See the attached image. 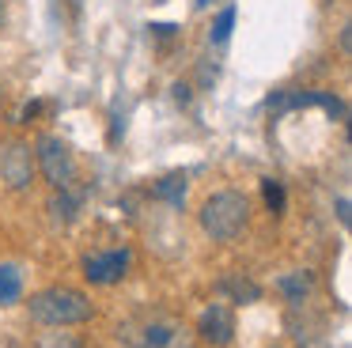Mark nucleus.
Returning a JSON list of instances; mask_svg holds the SVG:
<instances>
[{
    "label": "nucleus",
    "instance_id": "obj_1",
    "mask_svg": "<svg viewBox=\"0 0 352 348\" xmlns=\"http://www.w3.org/2000/svg\"><path fill=\"white\" fill-rule=\"evenodd\" d=\"M27 310H31L34 322L57 325V329H61V325H80L95 314L91 299H87L84 292H76V287H69V284H54V287L34 292L31 303H27Z\"/></svg>",
    "mask_w": 352,
    "mask_h": 348
},
{
    "label": "nucleus",
    "instance_id": "obj_2",
    "mask_svg": "<svg viewBox=\"0 0 352 348\" xmlns=\"http://www.w3.org/2000/svg\"><path fill=\"white\" fill-rule=\"evenodd\" d=\"M201 227H205L208 239L216 242H235L246 231V219H250V201H246L239 189H220L212 193L197 212Z\"/></svg>",
    "mask_w": 352,
    "mask_h": 348
},
{
    "label": "nucleus",
    "instance_id": "obj_3",
    "mask_svg": "<svg viewBox=\"0 0 352 348\" xmlns=\"http://www.w3.org/2000/svg\"><path fill=\"white\" fill-rule=\"evenodd\" d=\"M34 159H38L42 174H46V182L54 189H72L80 182L76 151H72L61 136H54V133L38 136V144H34Z\"/></svg>",
    "mask_w": 352,
    "mask_h": 348
},
{
    "label": "nucleus",
    "instance_id": "obj_4",
    "mask_svg": "<svg viewBox=\"0 0 352 348\" xmlns=\"http://www.w3.org/2000/svg\"><path fill=\"white\" fill-rule=\"evenodd\" d=\"M129 265H133V250L129 246L107 250V254H87L84 257V280L95 284V287L122 284V280L129 276Z\"/></svg>",
    "mask_w": 352,
    "mask_h": 348
},
{
    "label": "nucleus",
    "instance_id": "obj_5",
    "mask_svg": "<svg viewBox=\"0 0 352 348\" xmlns=\"http://www.w3.org/2000/svg\"><path fill=\"white\" fill-rule=\"evenodd\" d=\"M197 333H201V340L212 345V348L231 345V340H235V310H231L228 303H208L197 318Z\"/></svg>",
    "mask_w": 352,
    "mask_h": 348
},
{
    "label": "nucleus",
    "instance_id": "obj_6",
    "mask_svg": "<svg viewBox=\"0 0 352 348\" xmlns=\"http://www.w3.org/2000/svg\"><path fill=\"white\" fill-rule=\"evenodd\" d=\"M0 174L12 189H23L34 174V159H31V148L27 144H8L0 151Z\"/></svg>",
    "mask_w": 352,
    "mask_h": 348
},
{
    "label": "nucleus",
    "instance_id": "obj_7",
    "mask_svg": "<svg viewBox=\"0 0 352 348\" xmlns=\"http://www.w3.org/2000/svg\"><path fill=\"white\" fill-rule=\"evenodd\" d=\"M276 292H280L284 299L292 303V307H303V303L311 299V292H314V272H311V269H292V272H284V276L276 280Z\"/></svg>",
    "mask_w": 352,
    "mask_h": 348
},
{
    "label": "nucleus",
    "instance_id": "obj_8",
    "mask_svg": "<svg viewBox=\"0 0 352 348\" xmlns=\"http://www.w3.org/2000/svg\"><path fill=\"white\" fill-rule=\"evenodd\" d=\"M152 197L155 201H167L170 208H182V201H186V174L182 171L163 174L160 182H152Z\"/></svg>",
    "mask_w": 352,
    "mask_h": 348
},
{
    "label": "nucleus",
    "instance_id": "obj_9",
    "mask_svg": "<svg viewBox=\"0 0 352 348\" xmlns=\"http://www.w3.org/2000/svg\"><path fill=\"white\" fill-rule=\"evenodd\" d=\"M178 345V329L170 322H148L140 333V348H175Z\"/></svg>",
    "mask_w": 352,
    "mask_h": 348
},
{
    "label": "nucleus",
    "instance_id": "obj_10",
    "mask_svg": "<svg viewBox=\"0 0 352 348\" xmlns=\"http://www.w3.org/2000/svg\"><path fill=\"white\" fill-rule=\"evenodd\" d=\"M23 295V276L16 265H0V307H12Z\"/></svg>",
    "mask_w": 352,
    "mask_h": 348
},
{
    "label": "nucleus",
    "instance_id": "obj_11",
    "mask_svg": "<svg viewBox=\"0 0 352 348\" xmlns=\"http://www.w3.org/2000/svg\"><path fill=\"white\" fill-rule=\"evenodd\" d=\"M220 292H231L235 303H258L261 299V287L254 284L250 276H223L220 280Z\"/></svg>",
    "mask_w": 352,
    "mask_h": 348
},
{
    "label": "nucleus",
    "instance_id": "obj_12",
    "mask_svg": "<svg viewBox=\"0 0 352 348\" xmlns=\"http://www.w3.org/2000/svg\"><path fill=\"white\" fill-rule=\"evenodd\" d=\"M261 197H265V208L273 216H280L288 208V193H284V182L280 178H261Z\"/></svg>",
    "mask_w": 352,
    "mask_h": 348
},
{
    "label": "nucleus",
    "instance_id": "obj_13",
    "mask_svg": "<svg viewBox=\"0 0 352 348\" xmlns=\"http://www.w3.org/2000/svg\"><path fill=\"white\" fill-rule=\"evenodd\" d=\"M235 19H239V12H235V8H223V12L216 15L212 30H208V42H212V45H228L231 30H235Z\"/></svg>",
    "mask_w": 352,
    "mask_h": 348
},
{
    "label": "nucleus",
    "instance_id": "obj_14",
    "mask_svg": "<svg viewBox=\"0 0 352 348\" xmlns=\"http://www.w3.org/2000/svg\"><path fill=\"white\" fill-rule=\"evenodd\" d=\"M148 30H152V34H160V38H167V34H175V23H152V27H148Z\"/></svg>",
    "mask_w": 352,
    "mask_h": 348
},
{
    "label": "nucleus",
    "instance_id": "obj_15",
    "mask_svg": "<svg viewBox=\"0 0 352 348\" xmlns=\"http://www.w3.org/2000/svg\"><path fill=\"white\" fill-rule=\"evenodd\" d=\"M175 102H178V106L190 102V83H175Z\"/></svg>",
    "mask_w": 352,
    "mask_h": 348
},
{
    "label": "nucleus",
    "instance_id": "obj_16",
    "mask_svg": "<svg viewBox=\"0 0 352 348\" xmlns=\"http://www.w3.org/2000/svg\"><path fill=\"white\" fill-rule=\"evenodd\" d=\"M38 113H42V102H38V98L23 106V121H34V118H38Z\"/></svg>",
    "mask_w": 352,
    "mask_h": 348
},
{
    "label": "nucleus",
    "instance_id": "obj_17",
    "mask_svg": "<svg viewBox=\"0 0 352 348\" xmlns=\"http://www.w3.org/2000/svg\"><path fill=\"white\" fill-rule=\"evenodd\" d=\"M337 216H341V224H349V201H344V197L337 201Z\"/></svg>",
    "mask_w": 352,
    "mask_h": 348
},
{
    "label": "nucleus",
    "instance_id": "obj_18",
    "mask_svg": "<svg viewBox=\"0 0 352 348\" xmlns=\"http://www.w3.org/2000/svg\"><path fill=\"white\" fill-rule=\"evenodd\" d=\"M208 4H212V0H193V8H208Z\"/></svg>",
    "mask_w": 352,
    "mask_h": 348
},
{
    "label": "nucleus",
    "instance_id": "obj_19",
    "mask_svg": "<svg viewBox=\"0 0 352 348\" xmlns=\"http://www.w3.org/2000/svg\"><path fill=\"white\" fill-rule=\"evenodd\" d=\"M0 27H4V8H0Z\"/></svg>",
    "mask_w": 352,
    "mask_h": 348
}]
</instances>
